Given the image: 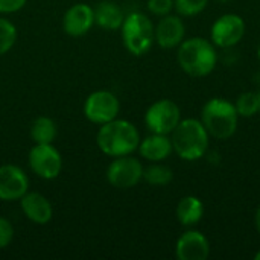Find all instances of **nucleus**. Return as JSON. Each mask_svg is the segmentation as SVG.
Masks as SVG:
<instances>
[{"instance_id": "f257e3e1", "label": "nucleus", "mask_w": 260, "mask_h": 260, "mask_svg": "<svg viewBox=\"0 0 260 260\" xmlns=\"http://www.w3.org/2000/svg\"><path fill=\"white\" fill-rule=\"evenodd\" d=\"M177 61L184 73L193 78H204L210 75L218 64L216 46L206 38L192 37L183 40L178 46Z\"/></svg>"}, {"instance_id": "f03ea898", "label": "nucleus", "mask_w": 260, "mask_h": 260, "mask_svg": "<svg viewBox=\"0 0 260 260\" xmlns=\"http://www.w3.org/2000/svg\"><path fill=\"white\" fill-rule=\"evenodd\" d=\"M96 143L105 155L116 158L131 155L134 151H137L140 136L137 128L131 122L114 119L101 125L96 136Z\"/></svg>"}, {"instance_id": "7ed1b4c3", "label": "nucleus", "mask_w": 260, "mask_h": 260, "mask_svg": "<svg viewBox=\"0 0 260 260\" xmlns=\"http://www.w3.org/2000/svg\"><path fill=\"white\" fill-rule=\"evenodd\" d=\"M210 136L198 119H181L177 128L171 133L174 152L186 161L203 158L209 149Z\"/></svg>"}, {"instance_id": "20e7f679", "label": "nucleus", "mask_w": 260, "mask_h": 260, "mask_svg": "<svg viewBox=\"0 0 260 260\" xmlns=\"http://www.w3.org/2000/svg\"><path fill=\"white\" fill-rule=\"evenodd\" d=\"M239 114L235 102L224 98L209 99L201 110V122L210 137L218 140L230 139L238 129Z\"/></svg>"}, {"instance_id": "39448f33", "label": "nucleus", "mask_w": 260, "mask_h": 260, "mask_svg": "<svg viewBox=\"0 0 260 260\" xmlns=\"http://www.w3.org/2000/svg\"><path fill=\"white\" fill-rule=\"evenodd\" d=\"M120 29L123 44L134 56L148 53L155 41V26L143 12H131L126 15Z\"/></svg>"}, {"instance_id": "423d86ee", "label": "nucleus", "mask_w": 260, "mask_h": 260, "mask_svg": "<svg viewBox=\"0 0 260 260\" xmlns=\"http://www.w3.org/2000/svg\"><path fill=\"white\" fill-rule=\"evenodd\" d=\"M181 120L180 107L171 99L155 101L145 114V123L151 133L169 136Z\"/></svg>"}, {"instance_id": "0eeeda50", "label": "nucleus", "mask_w": 260, "mask_h": 260, "mask_svg": "<svg viewBox=\"0 0 260 260\" xmlns=\"http://www.w3.org/2000/svg\"><path fill=\"white\" fill-rule=\"evenodd\" d=\"M120 111V102L117 96L107 90H98L91 93L84 104L85 117L96 125H104L117 119Z\"/></svg>"}, {"instance_id": "6e6552de", "label": "nucleus", "mask_w": 260, "mask_h": 260, "mask_svg": "<svg viewBox=\"0 0 260 260\" xmlns=\"http://www.w3.org/2000/svg\"><path fill=\"white\" fill-rule=\"evenodd\" d=\"M29 166L40 178L55 180L62 171V158L52 143H35L29 152Z\"/></svg>"}, {"instance_id": "1a4fd4ad", "label": "nucleus", "mask_w": 260, "mask_h": 260, "mask_svg": "<svg viewBox=\"0 0 260 260\" xmlns=\"http://www.w3.org/2000/svg\"><path fill=\"white\" fill-rule=\"evenodd\" d=\"M107 180L116 189H131L143 180V166L131 155L116 157L107 169Z\"/></svg>"}, {"instance_id": "9d476101", "label": "nucleus", "mask_w": 260, "mask_h": 260, "mask_svg": "<svg viewBox=\"0 0 260 260\" xmlns=\"http://www.w3.org/2000/svg\"><path fill=\"white\" fill-rule=\"evenodd\" d=\"M245 35V21L238 14H224L212 26L210 41L216 47L230 49Z\"/></svg>"}, {"instance_id": "9b49d317", "label": "nucleus", "mask_w": 260, "mask_h": 260, "mask_svg": "<svg viewBox=\"0 0 260 260\" xmlns=\"http://www.w3.org/2000/svg\"><path fill=\"white\" fill-rule=\"evenodd\" d=\"M29 180L24 171L15 165L0 166V200L17 201L27 193Z\"/></svg>"}, {"instance_id": "f8f14e48", "label": "nucleus", "mask_w": 260, "mask_h": 260, "mask_svg": "<svg viewBox=\"0 0 260 260\" xmlns=\"http://www.w3.org/2000/svg\"><path fill=\"white\" fill-rule=\"evenodd\" d=\"M175 254L180 260H206L210 256V244L204 233L189 229L175 245Z\"/></svg>"}, {"instance_id": "ddd939ff", "label": "nucleus", "mask_w": 260, "mask_h": 260, "mask_svg": "<svg viewBox=\"0 0 260 260\" xmlns=\"http://www.w3.org/2000/svg\"><path fill=\"white\" fill-rule=\"evenodd\" d=\"M94 24V11L87 3H76L70 6L62 17V27L72 37L85 35Z\"/></svg>"}, {"instance_id": "4468645a", "label": "nucleus", "mask_w": 260, "mask_h": 260, "mask_svg": "<svg viewBox=\"0 0 260 260\" xmlns=\"http://www.w3.org/2000/svg\"><path fill=\"white\" fill-rule=\"evenodd\" d=\"M186 35V27L181 17L168 14L160 18L158 24L155 26V41L163 49H174L178 47Z\"/></svg>"}, {"instance_id": "2eb2a0df", "label": "nucleus", "mask_w": 260, "mask_h": 260, "mask_svg": "<svg viewBox=\"0 0 260 260\" xmlns=\"http://www.w3.org/2000/svg\"><path fill=\"white\" fill-rule=\"evenodd\" d=\"M20 206H21L24 216L38 225L49 224L53 216V209H52L50 201L44 195L37 193V192L24 193L20 198Z\"/></svg>"}, {"instance_id": "dca6fc26", "label": "nucleus", "mask_w": 260, "mask_h": 260, "mask_svg": "<svg viewBox=\"0 0 260 260\" xmlns=\"http://www.w3.org/2000/svg\"><path fill=\"white\" fill-rule=\"evenodd\" d=\"M137 149H139V154L151 163L165 161L174 152L171 137L166 134H155V133L145 137L139 143Z\"/></svg>"}, {"instance_id": "f3484780", "label": "nucleus", "mask_w": 260, "mask_h": 260, "mask_svg": "<svg viewBox=\"0 0 260 260\" xmlns=\"http://www.w3.org/2000/svg\"><path fill=\"white\" fill-rule=\"evenodd\" d=\"M93 11H94V23L104 30H117L122 27L125 14L116 2L104 0L98 3V6L93 8Z\"/></svg>"}, {"instance_id": "a211bd4d", "label": "nucleus", "mask_w": 260, "mask_h": 260, "mask_svg": "<svg viewBox=\"0 0 260 260\" xmlns=\"http://www.w3.org/2000/svg\"><path fill=\"white\" fill-rule=\"evenodd\" d=\"M175 215H177L178 222L183 227H187V229L195 227L204 216V204L195 195L183 197L177 204Z\"/></svg>"}, {"instance_id": "6ab92c4d", "label": "nucleus", "mask_w": 260, "mask_h": 260, "mask_svg": "<svg viewBox=\"0 0 260 260\" xmlns=\"http://www.w3.org/2000/svg\"><path fill=\"white\" fill-rule=\"evenodd\" d=\"M56 134L58 129L55 122L46 116L37 117L30 126V137L35 143H53Z\"/></svg>"}, {"instance_id": "aec40b11", "label": "nucleus", "mask_w": 260, "mask_h": 260, "mask_svg": "<svg viewBox=\"0 0 260 260\" xmlns=\"http://www.w3.org/2000/svg\"><path fill=\"white\" fill-rule=\"evenodd\" d=\"M174 178L172 171L158 163H152L148 168H143V180L151 186H168Z\"/></svg>"}, {"instance_id": "412c9836", "label": "nucleus", "mask_w": 260, "mask_h": 260, "mask_svg": "<svg viewBox=\"0 0 260 260\" xmlns=\"http://www.w3.org/2000/svg\"><path fill=\"white\" fill-rule=\"evenodd\" d=\"M235 105L239 117H254L257 113H260L259 93L245 91L236 99Z\"/></svg>"}, {"instance_id": "4be33fe9", "label": "nucleus", "mask_w": 260, "mask_h": 260, "mask_svg": "<svg viewBox=\"0 0 260 260\" xmlns=\"http://www.w3.org/2000/svg\"><path fill=\"white\" fill-rule=\"evenodd\" d=\"M15 40H17L15 26L9 20L0 17V56L12 49V46L15 44Z\"/></svg>"}, {"instance_id": "5701e85b", "label": "nucleus", "mask_w": 260, "mask_h": 260, "mask_svg": "<svg viewBox=\"0 0 260 260\" xmlns=\"http://www.w3.org/2000/svg\"><path fill=\"white\" fill-rule=\"evenodd\" d=\"M209 0H174V8L181 17H195L201 14Z\"/></svg>"}, {"instance_id": "b1692460", "label": "nucleus", "mask_w": 260, "mask_h": 260, "mask_svg": "<svg viewBox=\"0 0 260 260\" xmlns=\"http://www.w3.org/2000/svg\"><path fill=\"white\" fill-rule=\"evenodd\" d=\"M148 9L157 17H165L174 9V0H148Z\"/></svg>"}, {"instance_id": "393cba45", "label": "nucleus", "mask_w": 260, "mask_h": 260, "mask_svg": "<svg viewBox=\"0 0 260 260\" xmlns=\"http://www.w3.org/2000/svg\"><path fill=\"white\" fill-rule=\"evenodd\" d=\"M12 238H14L12 224L8 219L0 216V250L6 248L12 242Z\"/></svg>"}, {"instance_id": "a878e982", "label": "nucleus", "mask_w": 260, "mask_h": 260, "mask_svg": "<svg viewBox=\"0 0 260 260\" xmlns=\"http://www.w3.org/2000/svg\"><path fill=\"white\" fill-rule=\"evenodd\" d=\"M27 0H0V14H12L20 11Z\"/></svg>"}, {"instance_id": "bb28decb", "label": "nucleus", "mask_w": 260, "mask_h": 260, "mask_svg": "<svg viewBox=\"0 0 260 260\" xmlns=\"http://www.w3.org/2000/svg\"><path fill=\"white\" fill-rule=\"evenodd\" d=\"M254 224H256V229H257V232H259V235H260V206L257 207V210H256V216H254Z\"/></svg>"}, {"instance_id": "cd10ccee", "label": "nucleus", "mask_w": 260, "mask_h": 260, "mask_svg": "<svg viewBox=\"0 0 260 260\" xmlns=\"http://www.w3.org/2000/svg\"><path fill=\"white\" fill-rule=\"evenodd\" d=\"M254 259H256V260H260V251H257V253H256V256H254Z\"/></svg>"}, {"instance_id": "c85d7f7f", "label": "nucleus", "mask_w": 260, "mask_h": 260, "mask_svg": "<svg viewBox=\"0 0 260 260\" xmlns=\"http://www.w3.org/2000/svg\"><path fill=\"white\" fill-rule=\"evenodd\" d=\"M257 58H259V61H260V46H259V49H257Z\"/></svg>"}, {"instance_id": "c756f323", "label": "nucleus", "mask_w": 260, "mask_h": 260, "mask_svg": "<svg viewBox=\"0 0 260 260\" xmlns=\"http://www.w3.org/2000/svg\"><path fill=\"white\" fill-rule=\"evenodd\" d=\"M218 2H230V0H218Z\"/></svg>"}, {"instance_id": "7c9ffc66", "label": "nucleus", "mask_w": 260, "mask_h": 260, "mask_svg": "<svg viewBox=\"0 0 260 260\" xmlns=\"http://www.w3.org/2000/svg\"><path fill=\"white\" fill-rule=\"evenodd\" d=\"M259 101H260V93H259Z\"/></svg>"}]
</instances>
